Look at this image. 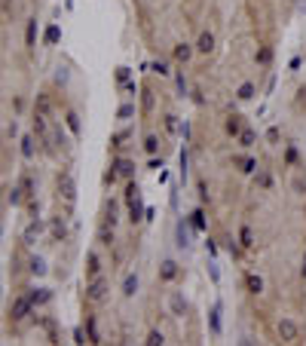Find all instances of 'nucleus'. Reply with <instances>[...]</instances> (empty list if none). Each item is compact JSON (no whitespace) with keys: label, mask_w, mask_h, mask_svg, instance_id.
Here are the masks:
<instances>
[{"label":"nucleus","mask_w":306,"mask_h":346,"mask_svg":"<svg viewBox=\"0 0 306 346\" xmlns=\"http://www.w3.org/2000/svg\"><path fill=\"white\" fill-rule=\"evenodd\" d=\"M86 297H89V301H92V303H101V301H104V297H107V282H104V279H98V276H95V279L89 282V288H86Z\"/></svg>","instance_id":"f257e3e1"},{"label":"nucleus","mask_w":306,"mask_h":346,"mask_svg":"<svg viewBox=\"0 0 306 346\" xmlns=\"http://www.w3.org/2000/svg\"><path fill=\"white\" fill-rule=\"evenodd\" d=\"M279 337L285 340V343H294V340L300 337V328L294 325L291 319H279Z\"/></svg>","instance_id":"f03ea898"},{"label":"nucleus","mask_w":306,"mask_h":346,"mask_svg":"<svg viewBox=\"0 0 306 346\" xmlns=\"http://www.w3.org/2000/svg\"><path fill=\"white\" fill-rule=\"evenodd\" d=\"M31 306H34L31 297H16V301H13V309H9V313H13V319H25V316H31Z\"/></svg>","instance_id":"7ed1b4c3"},{"label":"nucleus","mask_w":306,"mask_h":346,"mask_svg":"<svg viewBox=\"0 0 306 346\" xmlns=\"http://www.w3.org/2000/svg\"><path fill=\"white\" fill-rule=\"evenodd\" d=\"M59 187H61V196H64L67 202L77 199V187H74V178H71V175H64V178L59 181Z\"/></svg>","instance_id":"20e7f679"},{"label":"nucleus","mask_w":306,"mask_h":346,"mask_svg":"<svg viewBox=\"0 0 306 346\" xmlns=\"http://www.w3.org/2000/svg\"><path fill=\"white\" fill-rule=\"evenodd\" d=\"M211 49H214V34H211V31H202V37H199V43H196V52L208 55Z\"/></svg>","instance_id":"39448f33"},{"label":"nucleus","mask_w":306,"mask_h":346,"mask_svg":"<svg viewBox=\"0 0 306 346\" xmlns=\"http://www.w3.org/2000/svg\"><path fill=\"white\" fill-rule=\"evenodd\" d=\"M160 279H163V282L178 279V263H175V260H163V267H160Z\"/></svg>","instance_id":"423d86ee"},{"label":"nucleus","mask_w":306,"mask_h":346,"mask_svg":"<svg viewBox=\"0 0 306 346\" xmlns=\"http://www.w3.org/2000/svg\"><path fill=\"white\" fill-rule=\"evenodd\" d=\"M245 285H248V291H251V294H260V291H264V279H260L257 273H248V276H245Z\"/></svg>","instance_id":"0eeeda50"},{"label":"nucleus","mask_w":306,"mask_h":346,"mask_svg":"<svg viewBox=\"0 0 306 346\" xmlns=\"http://www.w3.org/2000/svg\"><path fill=\"white\" fill-rule=\"evenodd\" d=\"M25 43H28V49H34V46H37V19L28 22V28H25Z\"/></svg>","instance_id":"6e6552de"},{"label":"nucleus","mask_w":306,"mask_h":346,"mask_svg":"<svg viewBox=\"0 0 306 346\" xmlns=\"http://www.w3.org/2000/svg\"><path fill=\"white\" fill-rule=\"evenodd\" d=\"M226 135H233V138L242 135V117H236V113H233V117L226 120Z\"/></svg>","instance_id":"1a4fd4ad"},{"label":"nucleus","mask_w":306,"mask_h":346,"mask_svg":"<svg viewBox=\"0 0 306 346\" xmlns=\"http://www.w3.org/2000/svg\"><path fill=\"white\" fill-rule=\"evenodd\" d=\"M49 230H52V236H55V239H59V242H61V239L67 236V224L61 221V217H55V221L49 224Z\"/></svg>","instance_id":"9d476101"},{"label":"nucleus","mask_w":306,"mask_h":346,"mask_svg":"<svg viewBox=\"0 0 306 346\" xmlns=\"http://www.w3.org/2000/svg\"><path fill=\"white\" fill-rule=\"evenodd\" d=\"M40 233H43V224L37 221V217H34V221L28 224V230H25V242H34V239H37Z\"/></svg>","instance_id":"9b49d317"},{"label":"nucleus","mask_w":306,"mask_h":346,"mask_svg":"<svg viewBox=\"0 0 306 346\" xmlns=\"http://www.w3.org/2000/svg\"><path fill=\"white\" fill-rule=\"evenodd\" d=\"M86 263H89V267H86V276H89V279H95V276L101 273V260H98V255H89Z\"/></svg>","instance_id":"f8f14e48"},{"label":"nucleus","mask_w":306,"mask_h":346,"mask_svg":"<svg viewBox=\"0 0 306 346\" xmlns=\"http://www.w3.org/2000/svg\"><path fill=\"white\" fill-rule=\"evenodd\" d=\"M135 291H138V276H135V273H129V276H126V282H122V294H126V297H132Z\"/></svg>","instance_id":"ddd939ff"},{"label":"nucleus","mask_w":306,"mask_h":346,"mask_svg":"<svg viewBox=\"0 0 306 346\" xmlns=\"http://www.w3.org/2000/svg\"><path fill=\"white\" fill-rule=\"evenodd\" d=\"M190 55H193V46H190V43H178V46H175V59H178V62H187Z\"/></svg>","instance_id":"4468645a"},{"label":"nucleus","mask_w":306,"mask_h":346,"mask_svg":"<svg viewBox=\"0 0 306 346\" xmlns=\"http://www.w3.org/2000/svg\"><path fill=\"white\" fill-rule=\"evenodd\" d=\"M254 141H257L254 129H242V135H239V144L245 147V151H248V147H254Z\"/></svg>","instance_id":"2eb2a0df"},{"label":"nucleus","mask_w":306,"mask_h":346,"mask_svg":"<svg viewBox=\"0 0 306 346\" xmlns=\"http://www.w3.org/2000/svg\"><path fill=\"white\" fill-rule=\"evenodd\" d=\"M190 224H193V230H205V212L196 209L193 215H190Z\"/></svg>","instance_id":"dca6fc26"},{"label":"nucleus","mask_w":306,"mask_h":346,"mask_svg":"<svg viewBox=\"0 0 306 346\" xmlns=\"http://www.w3.org/2000/svg\"><path fill=\"white\" fill-rule=\"evenodd\" d=\"M236 98H239V101L254 98V83H242V86H239V92H236Z\"/></svg>","instance_id":"f3484780"},{"label":"nucleus","mask_w":306,"mask_h":346,"mask_svg":"<svg viewBox=\"0 0 306 346\" xmlns=\"http://www.w3.org/2000/svg\"><path fill=\"white\" fill-rule=\"evenodd\" d=\"M236 163L242 166V172H245V175H251V172H257V163H254L251 156H239V159H236Z\"/></svg>","instance_id":"a211bd4d"},{"label":"nucleus","mask_w":306,"mask_h":346,"mask_svg":"<svg viewBox=\"0 0 306 346\" xmlns=\"http://www.w3.org/2000/svg\"><path fill=\"white\" fill-rule=\"evenodd\" d=\"M144 151L153 156L156 151H160V138H156V135H147V138H144Z\"/></svg>","instance_id":"6ab92c4d"},{"label":"nucleus","mask_w":306,"mask_h":346,"mask_svg":"<svg viewBox=\"0 0 306 346\" xmlns=\"http://www.w3.org/2000/svg\"><path fill=\"white\" fill-rule=\"evenodd\" d=\"M28 297L34 301V306H37V303H46L49 301V291H46V288H37V291H31Z\"/></svg>","instance_id":"aec40b11"},{"label":"nucleus","mask_w":306,"mask_h":346,"mask_svg":"<svg viewBox=\"0 0 306 346\" xmlns=\"http://www.w3.org/2000/svg\"><path fill=\"white\" fill-rule=\"evenodd\" d=\"M64 120H67V129H71L74 135H80V117H77V113H74V110H71V113H67V117H64Z\"/></svg>","instance_id":"412c9836"},{"label":"nucleus","mask_w":306,"mask_h":346,"mask_svg":"<svg viewBox=\"0 0 306 346\" xmlns=\"http://www.w3.org/2000/svg\"><path fill=\"white\" fill-rule=\"evenodd\" d=\"M239 239H242V248H251V245H254V236H251V227H242V233H239Z\"/></svg>","instance_id":"4be33fe9"},{"label":"nucleus","mask_w":306,"mask_h":346,"mask_svg":"<svg viewBox=\"0 0 306 346\" xmlns=\"http://www.w3.org/2000/svg\"><path fill=\"white\" fill-rule=\"evenodd\" d=\"M86 328H89V343H101L98 328H95V319H86Z\"/></svg>","instance_id":"5701e85b"},{"label":"nucleus","mask_w":306,"mask_h":346,"mask_svg":"<svg viewBox=\"0 0 306 346\" xmlns=\"http://www.w3.org/2000/svg\"><path fill=\"white\" fill-rule=\"evenodd\" d=\"M147 346H163L165 343V337H163V334L160 331H150V334H147V340H144Z\"/></svg>","instance_id":"b1692460"},{"label":"nucleus","mask_w":306,"mask_h":346,"mask_svg":"<svg viewBox=\"0 0 306 346\" xmlns=\"http://www.w3.org/2000/svg\"><path fill=\"white\" fill-rule=\"evenodd\" d=\"M132 172H135V166L129 163V159H120V163H117V175H126V178H129Z\"/></svg>","instance_id":"393cba45"},{"label":"nucleus","mask_w":306,"mask_h":346,"mask_svg":"<svg viewBox=\"0 0 306 346\" xmlns=\"http://www.w3.org/2000/svg\"><path fill=\"white\" fill-rule=\"evenodd\" d=\"M168 303H172V313H184V297H181V294H172V301H168Z\"/></svg>","instance_id":"a878e982"},{"label":"nucleus","mask_w":306,"mask_h":346,"mask_svg":"<svg viewBox=\"0 0 306 346\" xmlns=\"http://www.w3.org/2000/svg\"><path fill=\"white\" fill-rule=\"evenodd\" d=\"M211 331H214V334L221 331V306H214V309H211Z\"/></svg>","instance_id":"bb28decb"},{"label":"nucleus","mask_w":306,"mask_h":346,"mask_svg":"<svg viewBox=\"0 0 306 346\" xmlns=\"http://www.w3.org/2000/svg\"><path fill=\"white\" fill-rule=\"evenodd\" d=\"M269 59H273V49H269V46H264V49L257 52V62H260V65H269Z\"/></svg>","instance_id":"cd10ccee"},{"label":"nucleus","mask_w":306,"mask_h":346,"mask_svg":"<svg viewBox=\"0 0 306 346\" xmlns=\"http://www.w3.org/2000/svg\"><path fill=\"white\" fill-rule=\"evenodd\" d=\"M135 199H138V184H129V187H126V202L132 205Z\"/></svg>","instance_id":"c85d7f7f"},{"label":"nucleus","mask_w":306,"mask_h":346,"mask_svg":"<svg viewBox=\"0 0 306 346\" xmlns=\"http://www.w3.org/2000/svg\"><path fill=\"white\" fill-rule=\"evenodd\" d=\"M21 156H25V159L34 156V144H31V138H25V141H21Z\"/></svg>","instance_id":"c756f323"},{"label":"nucleus","mask_w":306,"mask_h":346,"mask_svg":"<svg viewBox=\"0 0 306 346\" xmlns=\"http://www.w3.org/2000/svg\"><path fill=\"white\" fill-rule=\"evenodd\" d=\"M132 113H135V105H122V108L117 110V117H120V120H129Z\"/></svg>","instance_id":"7c9ffc66"},{"label":"nucleus","mask_w":306,"mask_h":346,"mask_svg":"<svg viewBox=\"0 0 306 346\" xmlns=\"http://www.w3.org/2000/svg\"><path fill=\"white\" fill-rule=\"evenodd\" d=\"M165 129L172 132V135H178V132H181V126H178V117H165Z\"/></svg>","instance_id":"2f4dec72"},{"label":"nucleus","mask_w":306,"mask_h":346,"mask_svg":"<svg viewBox=\"0 0 306 346\" xmlns=\"http://www.w3.org/2000/svg\"><path fill=\"white\" fill-rule=\"evenodd\" d=\"M178 245H181V248L187 245V227H184V221L178 224Z\"/></svg>","instance_id":"473e14b6"},{"label":"nucleus","mask_w":306,"mask_h":346,"mask_svg":"<svg viewBox=\"0 0 306 346\" xmlns=\"http://www.w3.org/2000/svg\"><path fill=\"white\" fill-rule=\"evenodd\" d=\"M129 217H132V224H135V221H138V217H141V205H138V199H135V202L129 205Z\"/></svg>","instance_id":"72a5a7b5"},{"label":"nucleus","mask_w":306,"mask_h":346,"mask_svg":"<svg viewBox=\"0 0 306 346\" xmlns=\"http://www.w3.org/2000/svg\"><path fill=\"white\" fill-rule=\"evenodd\" d=\"M59 37H61V31H59V28L52 25V28L46 31V43H59Z\"/></svg>","instance_id":"f704fd0d"},{"label":"nucleus","mask_w":306,"mask_h":346,"mask_svg":"<svg viewBox=\"0 0 306 346\" xmlns=\"http://www.w3.org/2000/svg\"><path fill=\"white\" fill-rule=\"evenodd\" d=\"M21 193H25V190H19V187H13V190H9V196H6V199L13 202V205H19V202H21Z\"/></svg>","instance_id":"c9c22d12"},{"label":"nucleus","mask_w":306,"mask_h":346,"mask_svg":"<svg viewBox=\"0 0 306 346\" xmlns=\"http://www.w3.org/2000/svg\"><path fill=\"white\" fill-rule=\"evenodd\" d=\"M34 132H37V135H43V132H46V120H43V117H37V120H34Z\"/></svg>","instance_id":"e433bc0d"},{"label":"nucleus","mask_w":306,"mask_h":346,"mask_svg":"<svg viewBox=\"0 0 306 346\" xmlns=\"http://www.w3.org/2000/svg\"><path fill=\"white\" fill-rule=\"evenodd\" d=\"M117 80H120V83H126V80H129V67H117Z\"/></svg>","instance_id":"4c0bfd02"},{"label":"nucleus","mask_w":306,"mask_h":346,"mask_svg":"<svg viewBox=\"0 0 306 346\" xmlns=\"http://www.w3.org/2000/svg\"><path fill=\"white\" fill-rule=\"evenodd\" d=\"M153 71L156 74H168V65L165 62H153Z\"/></svg>","instance_id":"58836bf2"},{"label":"nucleus","mask_w":306,"mask_h":346,"mask_svg":"<svg viewBox=\"0 0 306 346\" xmlns=\"http://www.w3.org/2000/svg\"><path fill=\"white\" fill-rule=\"evenodd\" d=\"M43 270H46V267H43V260H31V273H37V276H40Z\"/></svg>","instance_id":"ea45409f"},{"label":"nucleus","mask_w":306,"mask_h":346,"mask_svg":"<svg viewBox=\"0 0 306 346\" xmlns=\"http://www.w3.org/2000/svg\"><path fill=\"white\" fill-rule=\"evenodd\" d=\"M257 184H260V187H269V175H266V172H260V175H257Z\"/></svg>","instance_id":"a19ab883"},{"label":"nucleus","mask_w":306,"mask_h":346,"mask_svg":"<svg viewBox=\"0 0 306 346\" xmlns=\"http://www.w3.org/2000/svg\"><path fill=\"white\" fill-rule=\"evenodd\" d=\"M101 242H104V245H110V242H113V233H107V230H101Z\"/></svg>","instance_id":"79ce46f5"},{"label":"nucleus","mask_w":306,"mask_h":346,"mask_svg":"<svg viewBox=\"0 0 306 346\" xmlns=\"http://www.w3.org/2000/svg\"><path fill=\"white\" fill-rule=\"evenodd\" d=\"M21 187H25V193H34V181H31V178H25V181H21Z\"/></svg>","instance_id":"37998d69"},{"label":"nucleus","mask_w":306,"mask_h":346,"mask_svg":"<svg viewBox=\"0 0 306 346\" xmlns=\"http://www.w3.org/2000/svg\"><path fill=\"white\" fill-rule=\"evenodd\" d=\"M303 276H306V258H303Z\"/></svg>","instance_id":"c03bdc74"}]
</instances>
